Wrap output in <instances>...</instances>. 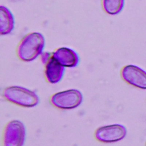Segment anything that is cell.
<instances>
[{
  "label": "cell",
  "mask_w": 146,
  "mask_h": 146,
  "mask_svg": "<svg viewBox=\"0 0 146 146\" xmlns=\"http://www.w3.org/2000/svg\"><path fill=\"white\" fill-rule=\"evenodd\" d=\"M45 44L43 35L37 32L26 35L21 41L17 48L19 58L25 62H31L42 54Z\"/></svg>",
  "instance_id": "cell-1"
},
{
  "label": "cell",
  "mask_w": 146,
  "mask_h": 146,
  "mask_svg": "<svg viewBox=\"0 0 146 146\" xmlns=\"http://www.w3.org/2000/svg\"><path fill=\"white\" fill-rule=\"evenodd\" d=\"M52 57L64 67H75L79 62L77 53L67 47H60L52 53Z\"/></svg>",
  "instance_id": "cell-8"
},
{
  "label": "cell",
  "mask_w": 146,
  "mask_h": 146,
  "mask_svg": "<svg viewBox=\"0 0 146 146\" xmlns=\"http://www.w3.org/2000/svg\"><path fill=\"white\" fill-rule=\"evenodd\" d=\"M123 79L129 84L141 89H146V72L132 64L124 66L121 72Z\"/></svg>",
  "instance_id": "cell-7"
},
{
  "label": "cell",
  "mask_w": 146,
  "mask_h": 146,
  "mask_svg": "<svg viewBox=\"0 0 146 146\" xmlns=\"http://www.w3.org/2000/svg\"><path fill=\"white\" fill-rule=\"evenodd\" d=\"M124 0H102L104 10L110 15L119 13L123 8Z\"/></svg>",
  "instance_id": "cell-10"
},
{
  "label": "cell",
  "mask_w": 146,
  "mask_h": 146,
  "mask_svg": "<svg viewBox=\"0 0 146 146\" xmlns=\"http://www.w3.org/2000/svg\"><path fill=\"white\" fill-rule=\"evenodd\" d=\"M3 96L8 102L22 107H34L39 102V98L34 91L21 86L6 87L3 91Z\"/></svg>",
  "instance_id": "cell-2"
},
{
  "label": "cell",
  "mask_w": 146,
  "mask_h": 146,
  "mask_svg": "<svg viewBox=\"0 0 146 146\" xmlns=\"http://www.w3.org/2000/svg\"><path fill=\"white\" fill-rule=\"evenodd\" d=\"M83 101V95L76 89H70L53 94L50 99L51 104L61 110H72L78 107Z\"/></svg>",
  "instance_id": "cell-4"
},
{
  "label": "cell",
  "mask_w": 146,
  "mask_h": 146,
  "mask_svg": "<svg viewBox=\"0 0 146 146\" xmlns=\"http://www.w3.org/2000/svg\"><path fill=\"white\" fill-rule=\"evenodd\" d=\"M26 136L24 124L18 120L8 122L2 135V146H23Z\"/></svg>",
  "instance_id": "cell-3"
},
{
  "label": "cell",
  "mask_w": 146,
  "mask_h": 146,
  "mask_svg": "<svg viewBox=\"0 0 146 146\" xmlns=\"http://www.w3.org/2000/svg\"><path fill=\"white\" fill-rule=\"evenodd\" d=\"M14 27V17L6 7H0V33L1 35L10 34Z\"/></svg>",
  "instance_id": "cell-9"
},
{
  "label": "cell",
  "mask_w": 146,
  "mask_h": 146,
  "mask_svg": "<svg viewBox=\"0 0 146 146\" xmlns=\"http://www.w3.org/2000/svg\"><path fill=\"white\" fill-rule=\"evenodd\" d=\"M127 130L124 126L119 124L104 125L97 128L94 136L98 141L104 143L119 141L124 138Z\"/></svg>",
  "instance_id": "cell-5"
},
{
  "label": "cell",
  "mask_w": 146,
  "mask_h": 146,
  "mask_svg": "<svg viewBox=\"0 0 146 146\" xmlns=\"http://www.w3.org/2000/svg\"><path fill=\"white\" fill-rule=\"evenodd\" d=\"M42 62L45 65V76L48 82L55 84L63 76L64 67L59 64L52 56V54L44 52L42 54Z\"/></svg>",
  "instance_id": "cell-6"
}]
</instances>
